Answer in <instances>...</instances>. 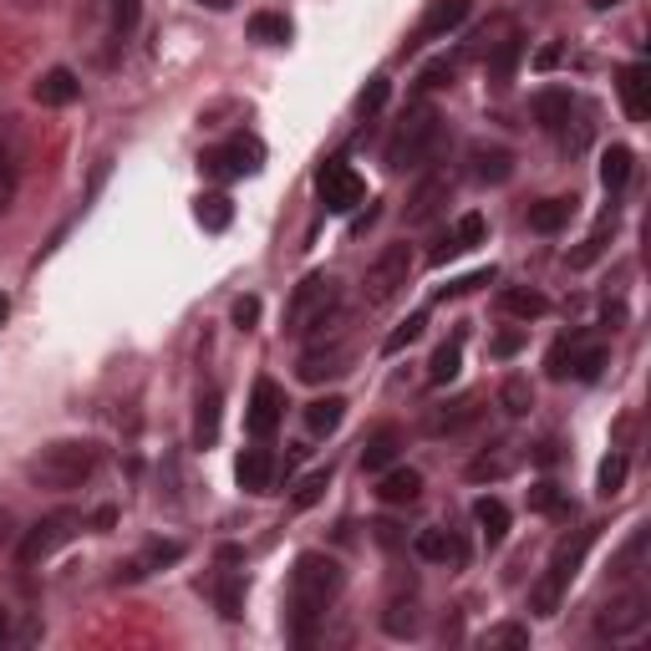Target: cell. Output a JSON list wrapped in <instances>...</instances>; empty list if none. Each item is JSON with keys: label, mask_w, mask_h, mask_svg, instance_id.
Returning <instances> with one entry per match:
<instances>
[{"label": "cell", "mask_w": 651, "mask_h": 651, "mask_svg": "<svg viewBox=\"0 0 651 651\" xmlns=\"http://www.w3.org/2000/svg\"><path fill=\"white\" fill-rule=\"evenodd\" d=\"M31 641H42V621H31V616H21V610L0 606V651L31 647Z\"/></svg>", "instance_id": "484cf974"}, {"label": "cell", "mask_w": 651, "mask_h": 651, "mask_svg": "<svg viewBox=\"0 0 651 651\" xmlns=\"http://www.w3.org/2000/svg\"><path fill=\"white\" fill-rule=\"evenodd\" d=\"M489 280H494V265H489V270H473V276H463V280H453L444 295H469V291H479V285H489Z\"/></svg>", "instance_id": "f5cc1de1"}, {"label": "cell", "mask_w": 651, "mask_h": 651, "mask_svg": "<svg viewBox=\"0 0 651 651\" xmlns=\"http://www.w3.org/2000/svg\"><path fill=\"white\" fill-rule=\"evenodd\" d=\"M438 138H444V117H438L433 108H413L397 127H392V138H388V168H392V173L423 168V164H428V153L438 148Z\"/></svg>", "instance_id": "5b68a950"}, {"label": "cell", "mask_w": 651, "mask_h": 651, "mask_svg": "<svg viewBox=\"0 0 651 651\" xmlns=\"http://www.w3.org/2000/svg\"><path fill=\"white\" fill-rule=\"evenodd\" d=\"M469 158H473V179L479 183H509V173H514V153L509 148H489V143H479Z\"/></svg>", "instance_id": "cb8c5ba5"}, {"label": "cell", "mask_w": 651, "mask_h": 651, "mask_svg": "<svg viewBox=\"0 0 651 651\" xmlns=\"http://www.w3.org/2000/svg\"><path fill=\"white\" fill-rule=\"evenodd\" d=\"M647 631H651L647 591H621L616 601H606L596 610V641H606V647H637V641H647Z\"/></svg>", "instance_id": "8992f818"}, {"label": "cell", "mask_w": 651, "mask_h": 651, "mask_svg": "<svg viewBox=\"0 0 651 651\" xmlns=\"http://www.w3.org/2000/svg\"><path fill=\"white\" fill-rule=\"evenodd\" d=\"M514 469V453H509V444H500V453H479L469 463V479L473 484H489V479H504V473Z\"/></svg>", "instance_id": "ab89813d"}, {"label": "cell", "mask_w": 651, "mask_h": 651, "mask_svg": "<svg viewBox=\"0 0 651 651\" xmlns=\"http://www.w3.org/2000/svg\"><path fill=\"white\" fill-rule=\"evenodd\" d=\"M610 235H616V214H610V220H601V224H596V235H591V239L581 245V250L570 255V270H585V265H591L601 250H606V239H610Z\"/></svg>", "instance_id": "f6af8a7d"}, {"label": "cell", "mask_w": 651, "mask_h": 651, "mask_svg": "<svg viewBox=\"0 0 651 651\" xmlns=\"http://www.w3.org/2000/svg\"><path fill=\"white\" fill-rule=\"evenodd\" d=\"M581 112V98L570 92V87H540L535 98H529V117L545 127V133H560Z\"/></svg>", "instance_id": "5bb4252c"}, {"label": "cell", "mask_w": 651, "mask_h": 651, "mask_svg": "<svg viewBox=\"0 0 651 651\" xmlns=\"http://www.w3.org/2000/svg\"><path fill=\"white\" fill-rule=\"evenodd\" d=\"M341 585H347V575H341V565H336L332 554H321V550L295 554L291 591H285L291 641H311V637H316V626L326 621V610H332L336 596H341Z\"/></svg>", "instance_id": "6da1fadb"}, {"label": "cell", "mask_w": 651, "mask_h": 651, "mask_svg": "<svg viewBox=\"0 0 651 651\" xmlns=\"http://www.w3.org/2000/svg\"><path fill=\"white\" fill-rule=\"evenodd\" d=\"M332 489V469H316V473H305L301 484H295V494H291V509H311V504L321 500Z\"/></svg>", "instance_id": "ee69618b"}, {"label": "cell", "mask_w": 651, "mask_h": 651, "mask_svg": "<svg viewBox=\"0 0 651 651\" xmlns=\"http://www.w3.org/2000/svg\"><path fill=\"white\" fill-rule=\"evenodd\" d=\"M5 316H11V295H0V326H5Z\"/></svg>", "instance_id": "6f0895ef"}, {"label": "cell", "mask_w": 651, "mask_h": 651, "mask_svg": "<svg viewBox=\"0 0 651 651\" xmlns=\"http://www.w3.org/2000/svg\"><path fill=\"white\" fill-rule=\"evenodd\" d=\"M591 545H596V525L575 529L570 540L554 545L550 570H545L540 581H535V591H529V610H535V616H554V610H560V601H565L570 581L581 575V565H585V554H591Z\"/></svg>", "instance_id": "3957f363"}, {"label": "cell", "mask_w": 651, "mask_h": 651, "mask_svg": "<svg viewBox=\"0 0 651 651\" xmlns=\"http://www.w3.org/2000/svg\"><path fill=\"white\" fill-rule=\"evenodd\" d=\"M519 56H525V36L519 31H509L504 42H489V82L504 87L514 77V67H519Z\"/></svg>", "instance_id": "7402d4cb"}, {"label": "cell", "mask_w": 651, "mask_h": 651, "mask_svg": "<svg viewBox=\"0 0 651 651\" xmlns=\"http://www.w3.org/2000/svg\"><path fill=\"white\" fill-rule=\"evenodd\" d=\"M407 280H413V245L397 239V245H388V250L367 265V276H361V295H367V305H388L392 295L407 285Z\"/></svg>", "instance_id": "52a82bcc"}, {"label": "cell", "mask_w": 651, "mask_h": 651, "mask_svg": "<svg viewBox=\"0 0 651 651\" xmlns=\"http://www.w3.org/2000/svg\"><path fill=\"white\" fill-rule=\"evenodd\" d=\"M209 11H229V5H235V0H204Z\"/></svg>", "instance_id": "680465c9"}, {"label": "cell", "mask_w": 651, "mask_h": 651, "mask_svg": "<svg viewBox=\"0 0 651 651\" xmlns=\"http://www.w3.org/2000/svg\"><path fill=\"white\" fill-rule=\"evenodd\" d=\"M229 321H235L239 332H250L255 321H260V301H255V295H239L235 311H229Z\"/></svg>", "instance_id": "f907efd6"}, {"label": "cell", "mask_w": 651, "mask_h": 651, "mask_svg": "<svg viewBox=\"0 0 651 651\" xmlns=\"http://www.w3.org/2000/svg\"><path fill=\"white\" fill-rule=\"evenodd\" d=\"M591 5H601V11H606V5H621V0H591Z\"/></svg>", "instance_id": "91938a15"}, {"label": "cell", "mask_w": 651, "mask_h": 651, "mask_svg": "<svg viewBox=\"0 0 651 651\" xmlns=\"http://www.w3.org/2000/svg\"><path fill=\"white\" fill-rule=\"evenodd\" d=\"M631 164H637V153L631 148H606V158H601V183H606V194H621L626 183H631Z\"/></svg>", "instance_id": "d590c367"}, {"label": "cell", "mask_w": 651, "mask_h": 651, "mask_svg": "<svg viewBox=\"0 0 651 651\" xmlns=\"http://www.w3.org/2000/svg\"><path fill=\"white\" fill-rule=\"evenodd\" d=\"M473 525L484 529V540H489V545H500L504 535H509V509H504V500L484 494V500L473 504Z\"/></svg>", "instance_id": "e575fe53"}, {"label": "cell", "mask_w": 651, "mask_h": 651, "mask_svg": "<svg viewBox=\"0 0 651 651\" xmlns=\"http://www.w3.org/2000/svg\"><path fill=\"white\" fill-rule=\"evenodd\" d=\"M179 560H183V545L179 540H153V545H143V550L127 560L117 581H143V575H153V570L179 565Z\"/></svg>", "instance_id": "ac0fdd59"}, {"label": "cell", "mask_w": 651, "mask_h": 651, "mask_svg": "<svg viewBox=\"0 0 651 651\" xmlns=\"http://www.w3.org/2000/svg\"><path fill=\"white\" fill-rule=\"evenodd\" d=\"M291 15H280V11H260V15H250V36L255 42H265V46H285L291 42Z\"/></svg>", "instance_id": "f35d334b"}, {"label": "cell", "mask_w": 651, "mask_h": 651, "mask_svg": "<svg viewBox=\"0 0 651 651\" xmlns=\"http://www.w3.org/2000/svg\"><path fill=\"white\" fill-rule=\"evenodd\" d=\"M388 98H392V82H388V77H372V87L357 98V108L372 117V112H382V102H388Z\"/></svg>", "instance_id": "681fc988"}, {"label": "cell", "mask_w": 651, "mask_h": 651, "mask_svg": "<svg viewBox=\"0 0 651 651\" xmlns=\"http://www.w3.org/2000/svg\"><path fill=\"white\" fill-rule=\"evenodd\" d=\"M31 98L42 102V108H67V102L82 98V82H77V71L71 67H52L42 82L31 87Z\"/></svg>", "instance_id": "d6986e66"}, {"label": "cell", "mask_w": 651, "mask_h": 651, "mask_svg": "<svg viewBox=\"0 0 651 651\" xmlns=\"http://www.w3.org/2000/svg\"><path fill=\"white\" fill-rule=\"evenodd\" d=\"M473 417H479V397H458V402H448V413H438L428 423L433 433H458V428H469Z\"/></svg>", "instance_id": "60d3db41"}, {"label": "cell", "mask_w": 651, "mask_h": 651, "mask_svg": "<svg viewBox=\"0 0 651 651\" xmlns=\"http://www.w3.org/2000/svg\"><path fill=\"white\" fill-rule=\"evenodd\" d=\"M194 444L214 448L220 444V388L199 392V413H194Z\"/></svg>", "instance_id": "836d02e7"}, {"label": "cell", "mask_w": 651, "mask_h": 651, "mask_svg": "<svg viewBox=\"0 0 651 651\" xmlns=\"http://www.w3.org/2000/svg\"><path fill=\"white\" fill-rule=\"evenodd\" d=\"M519 347H525V332H504V336H494V357H514Z\"/></svg>", "instance_id": "11a10c76"}, {"label": "cell", "mask_w": 651, "mask_h": 651, "mask_svg": "<svg viewBox=\"0 0 651 651\" xmlns=\"http://www.w3.org/2000/svg\"><path fill=\"white\" fill-rule=\"evenodd\" d=\"M500 402H504V413L525 417L529 407H535V388H529L525 377H509V382H504V392H500Z\"/></svg>", "instance_id": "bcb514c9"}, {"label": "cell", "mask_w": 651, "mask_h": 651, "mask_svg": "<svg viewBox=\"0 0 651 651\" xmlns=\"http://www.w3.org/2000/svg\"><path fill=\"white\" fill-rule=\"evenodd\" d=\"M616 92H621V112L631 123H647L651 117V71L647 61H631V67L616 71Z\"/></svg>", "instance_id": "9a60e30c"}, {"label": "cell", "mask_w": 651, "mask_h": 651, "mask_svg": "<svg viewBox=\"0 0 651 651\" xmlns=\"http://www.w3.org/2000/svg\"><path fill=\"white\" fill-rule=\"evenodd\" d=\"M336 372H347V347L341 341H321V347H311L301 357V382H326V377H336Z\"/></svg>", "instance_id": "44dd1931"}, {"label": "cell", "mask_w": 651, "mask_h": 651, "mask_svg": "<svg viewBox=\"0 0 651 651\" xmlns=\"http://www.w3.org/2000/svg\"><path fill=\"white\" fill-rule=\"evenodd\" d=\"M92 473H98V444L87 438H56L26 458V479L36 489H82Z\"/></svg>", "instance_id": "7a4b0ae2"}, {"label": "cell", "mask_w": 651, "mask_h": 651, "mask_svg": "<svg viewBox=\"0 0 651 651\" xmlns=\"http://www.w3.org/2000/svg\"><path fill=\"white\" fill-rule=\"evenodd\" d=\"M397 453H402V433H397V428H377L372 438H367V448H361V469H367V473H382Z\"/></svg>", "instance_id": "f1b7e54d"}, {"label": "cell", "mask_w": 651, "mask_h": 651, "mask_svg": "<svg viewBox=\"0 0 651 651\" xmlns=\"http://www.w3.org/2000/svg\"><path fill=\"white\" fill-rule=\"evenodd\" d=\"M423 321H428V316H423V311H417V316H407V321H402V326H397V332H392L388 341H382V351H388V357H397L402 347H413L417 336H423Z\"/></svg>", "instance_id": "c3c4849f"}, {"label": "cell", "mask_w": 651, "mask_h": 651, "mask_svg": "<svg viewBox=\"0 0 651 651\" xmlns=\"http://www.w3.org/2000/svg\"><path fill=\"white\" fill-rule=\"evenodd\" d=\"M280 417H285V392L270 382V377H260L250 392V413H245V428H250V438H270V433L280 428Z\"/></svg>", "instance_id": "4fadbf2b"}, {"label": "cell", "mask_w": 651, "mask_h": 651, "mask_svg": "<svg viewBox=\"0 0 651 651\" xmlns=\"http://www.w3.org/2000/svg\"><path fill=\"white\" fill-rule=\"evenodd\" d=\"M194 220H199V229H209V235H224L229 224H235V204H229V194H199V204H194Z\"/></svg>", "instance_id": "83f0119b"}, {"label": "cell", "mask_w": 651, "mask_h": 651, "mask_svg": "<svg viewBox=\"0 0 651 651\" xmlns=\"http://www.w3.org/2000/svg\"><path fill=\"white\" fill-rule=\"evenodd\" d=\"M575 214V199H540V204H529V229L535 235H560Z\"/></svg>", "instance_id": "4316f807"}, {"label": "cell", "mask_w": 651, "mask_h": 651, "mask_svg": "<svg viewBox=\"0 0 651 651\" xmlns=\"http://www.w3.org/2000/svg\"><path fill=\"white\" fill-rule=\"evenodd\" d=\"M92 5H98V15L108 21V42L123 46L133 21H138V0H92Z\"/></svg>", "instance_id": "d6a6232c"}, {"label": "cell", "mask_w": 651, "mask_h": 651, "mask_svg": "<svg viewBox=\"0 0 651 651\" xmlns=\"http://www.w3.org/2000/svg\"><path fill=\"white\" fill-rule=\"evenodd\" d=\"M500 311L529 326V321H540L545 311H550V301H545L540 291H525V285H514V291H500Z\"/></svg>", "instance_id": "1f68e13d"}, {"label": "cell", "mask_w": 651, "mask_h": 651, "mask_svg": "<svg viewBox=\"0 0 651 651\" xmlns=\"http://www.w3.org/2000/svg\"><path fill=\"white\" fill-rule=\"evenodd\" d=\"M601 367H606V347L591 341V336H565V341H554V351H550L554 382H565V377H575V382H596Z\"/></svg>", "instance_id": "9c48e42d"}, {"label": "cell", "mask_w": 651, "mask_h": 651, "mask_svg": "<svg viewBox=\"0 0 651 651\" xmlns=\"http://www.w3.org/2000/svg\"><path fill=\"white\" fill-rule=\"evenodd\" d=\"M458 361H463V336H453V341H444V347L433 351V361H428V382H433V388H448V382H453Z\"/></svg>", "instance_id": "74e56055"}, {"label": "cell", "mask_w": 651, "mask_h": 651, "mask_svg": "<svg viewBox=\"0 0 651 651\" xmlns=\"http://www.w3.org/2000/svg\"><path fill=\"white\" fill-rule=\"evenodd\" d=\"M316 194H321V204H326V214H351V209L367 199V183H361V173L351 164L332 158V164H321V173H316Z\"/></svg>", "instance_id": "30bf717a"}, {"label": "cell", "mask_w": 651, "mask_h": 651, "mask_svg": "<svg viewBox=\"0 0 651 651\" xmlns=\"http://www.w3.org/2000/svg\"><path fill=\"white\" fill-rule=\"evenodd\" d=\"M260 164H265L260 138H235V143H224V148L204 153L209 179H250V173H260Z\"/></svg>", "instance_id": "8fae6325"}, {"label": "cell", "mask_w": 651, "mask_h": 651, "mask_svg": "<svg viewBox=\"0 0 651 651\" xmlns=\"http://www.w3.org/2000/svg\"><path fill=\"white\" fill-rule=\"evenodd\" d=\"M341 321L336 280L326 270H311L285 301V336H326V326Z\"/></svg>", "instance_id": "277c9868"}, {"label": "cell", "mask_w": 651, "mask_h": 651, "mask_svg": "<svg viewBox=\"0 0 651 651\" xmlns=\"http://www.w3.org/2000/svg\"><path fill=\"white\" fill-rule=\"evenodd\" d=\"M529 509H535V514H550V519H570V514H575V504H570L565 489L545 479V484L529 489Z\"/></svg>", "instance_id": "8d00e7d4"}, {"label": "cell", "mask_w": 651, "mask_h": 651, "mask_svg": "<svg viewBox=\"0 0 651 651\" xmlns=\"http://www.w3.org/2000/svg\"><path fill=\"white\" fill-rule=\"evenodd\" d=\"M417 560H428V565H448V570H463L469 565V540L458 535V529H417V540H413Z\"/></svg>", "instance_id": "7c38bea8"}, {"label": "cell", "mask_w": 651, "mask_h": 651, "mask_svg": "<svg viewBox=\"0 0 651 651\" xmlns=\"http://www.w3.org/2000/svg\"><path fill=\"white\" fill-rule=\"evenodd\" d=\"M641 560H647V529H637V535L626 540V550L610 560V570H616V575H637Z\"/></svg>", "instance_id": "7dc6e473"}, {"label": "cell", "mask_w": 651, "mask_h": 651, "mask_svg": "<svg viewBox=\"0 0 651 651\" xmlns=\"http://www.w3.org/2000/svg\"><path fill=\"white\" fill-rule=\"evenodd\" d=\"M341 417H347V397H316L311 407H305V428L316 433V438H332L336 428H341Z\"/></svg>", "instance_id": "f546056e"}, {"label": "cell", "mask_w": 651, "mask_h": 651, "mask_svg": "<svg viewBox=\"0 0 651 651\" xmlns=\"http://www.w3.org/2000/svg\"><path fill=\"white\" fill-rule=\"evenodd\" d=\"M484 235H489L484 214H463V220L453 224V235L444 239V250H433V265H444L448 255H463V250H473V245H484Z\"/></svg>", "instance_id": "603a6c76"}, {"label": "cell", "mask_w": 651, "mask_h": 651, "mask_svg": "<svg viewBox=\"0 0 651 651\" xmlns=\"http://www.w3.org/2000/svg\"><path fill=\"white\" fill-rule=\"evenodd\" d=\"M417 626H423V610H417L413 596H397V601L388 606V616H382V631H388L392 641L417 637Z\"/></svg>", "instance_id": "4dcf8cb0"}, {"label": "cell", "mask_w": 651, "mask_h": 651, "mask_svg": "<svg viewBox=\"0 0 651 651\" xmlns=\"http://www.w3.org/2000/svg\"><path fill=\"white\" fill-rule=\"evenodd\" d=\"M473 0H428V11L417 21V42H444L448 31H458L469 21Z\"/></svg>", "instance_id": "2e32d148"}, {"label": "cell", "mask_w": 651, "mask_h": 651, "mask_svg": "<svg viewBox=\"0 0 651 651\" xmlns=\"http://www.w3.org/2000/svg\"><path fill=\"white\" fill-rule=\"evenodd\" d=\"M209 596H214L224 621H239V616H245V570H220V575L209 581Z\"/></svg>", "instance_id": "ffe728a7"}, {"label": "cell", "mask_w": 651, "mask_h": 651, "mask_svg": "<svg viewBox=\"0 0 651 651\" xmlns=\"http://www.w3.org/2000/svg\"><path fill=\"white\" fill-rule=\"evenodd\" d=\"M235 479L245 494H270L276 489V453L270 448H245L235 463Z\"/></svg>", "instance_id": "e0dca14e"}, {"label": "cell", "mask_w": 651, "mask_h": 651, "mask_svg": "<svg viewBox=\"0 0 651 651\" xmlns=\"http://www.w3.org/2000/svg\"><path fill=\"white\" fill-rule=\"evenodd\" d=\"M11 199H15V164L5 158V148H0V214L11 209Z\"/></svg>", "instance_id": "816d5d0a"}, {"label": "cell", "mask_w": 651, "mask_h": 651, "mask_svg": "<svg viewBox=\"0 0 651 651\" xmlns=\"http://www.w3.org/2000/svg\"><path fill=\"white\" fill-rule=\"evenodd\" d=\"M626 473H631V463H626V453H610L601 458V473H596V489L606 494V500H616L626 489Z\"/></svg>", "instance_id": "b9f144b4"}, {"label": "cell", "mask_w": 651, "mask_h": 651, "mask_svg": "<svg viewBox=\"0 0 651 651\" xmlns=\"http://www.w3.org/2000/svg\"><path fill=\"white\" fill-rule=\"evenodd\" d=\"M87 519L77 509H56V514H46V519H36V525L21 535V545H15V554H21V565H42V560H52L61 545L82 529Z\"/></svg>", "instance_id": "ba28073f"}, {"label": "cell", "mask_w": 651, "mask_h": 651, "mask_svg": "<svg viewBox=\"0 0 651 651\" xmlns=\"http://www.w3.org/2000/svg\"><path fill=\"white\" fill-rule=\"evenodd\" d=\"M448 82H453V61H433V67L423 71V87H428V92L433 87H448Z\"/></svg>", "instance_id": "db71d44e"}, {"label": "cell", "mask_w": 651, "mask_h": 651, "mask_svg": "<svg viewBox=\"0 0 651 651\" xmlns=\"http://www.w3.org/2000/svg\"><path fill=\"white\" fill-rule=\"evenodd\" d=\"M484 647H489V651H494V647L529 651V626H519V621H500V626H489V631H484Z\"/></svg>", "instance_id": "7bdbcfd3"}, {"label": "cell", "mask_w": 651, "mask_h": 651, "mask_svg": "<svg viewBox=\"0 0 651 651\" xmlns=\"http://www.w3.org/2000/svg\"><path fill=\"white\" fill-rule=\"evenodd\" d=\"M11 535H15V525H11V514L0 509V545H11Z\"/></svg>", "instance_id": "9f6ffc18"}, {"label": "cell", "mask_w": 651, "mask_h": 651, "mask_svg": "<svg viewBox=\"0 0 651 651\" xmlns=\"http://www.w3.org/2000/svg\"><path fill=\"white\" fill-rule=\"evenodd\" d=\"M417 494H423V473L417 469H388L382 484H377V500L382 504H417Z\"/></svg>", "instance_id": "d4e9b609"}]
</instances>
